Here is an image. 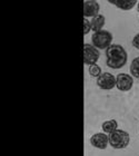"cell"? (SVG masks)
I'll list each match as a JSON object with an SVG mask.
<instances>
[{"label":"cell","instance_id":"1","mask_svg":"<svg viewBox=\"0 0 139 156\" xmlns=\"http://www.w3.org/2000/svg\"><path fill=\"white\" fill-rule=\"evenodd\" d=\"M106 64L111 69H120L127 64L128 54L121 45L113 44L106 49Z\"/></svg>","mask_w":139,"mask_h":156},{"label":"cell","instance_id":"2","mask_svg":"<svg viewBox=\"0 0 139 156\" xmlns=\"http://www.w3.org/2000/svg\"><path fill=\"white\" fill-rule=\"evenodd\" d=\"M109 145L115 150H123L130 143V135L126 130L117 129L109 134Z\"/></svg>","mask_w":139,"mask_h":156},{"label":"cell","instance_id":"3","mask_svg":"<svg viewBox=\"0 0 139 156\" xmlns=\"http://www.w3.org/2000/svg\"><path fill=\"white\" fill-rule=\"evenodd\" d=\"M113 34L108 30H100L94 33L91 36V45H94L97 49H107L111 46Z\"/></svg>","mask_w":139,"mask_h":156},{"label":"cell","instance_id":"4","mask_svg":"<svg viewBox=\"0 0 139 156\" xmlns=\"http://www.w3.org/2000/svg\"><path fill=\"white\" fill-rule=\"evenodd\" d=\"M100 58V51L94 45L91 44H85L84 45V62L86 65L91 66L97 64Z\"/></svg>","mask_w":139,"mask_h":156},{"label":"cell","instance_id":"5","mask_svg":"<svg viewBox=\"0 0 139 156\" xmlns=\"http://www.w3.org/2000/svg\"><path fill=\"white\" fill-rule=\"evenodd\" d=\"M116 76H113L110 73H103L97 78V86L100 89H104V90H111L113 88L116 87Z\"/></svg>","mask_w":139,"mask_h":156},{"label":"cell","instance_id":"6","mask_svg":"<svg viewBox=\"0 0 139 156\" xmlns=\"http://www.w3.org/2000/svg\"><path fill=\"white\" fill-rule=\"evenodd\" d=\"M117 83L116 88L120 91H129L134 86V78L131 75H128L126 73H120L116 76Z\"/></svg>","mask_w":139,"mask_h":156},{"label":"cell","instance_id":"7","mask_svg":"<svg viewBox=\"0 0 139 156\" xmlns=\"http://www.w3.org/2000/svg\"><path fill=\"white\" fill-rule=\"evenodd\" d=\"M84 17L88 18V17H97L99 15V3L96 0H84Z\"/></svg>","mask_w":139,"mask_h":156},{"label":"cell","instance_id":"8","mask_svg":"<svg viewBox=\"0 0 139 156\" xmlns=\"http://www.w3.org/2000/svg\"><path fill=\"white\" fill-rule=\"evenodd\" d=\"M90 144L98 150H106L109 144V137L106 133L94 134L90 137Z\"/></svg>","mask_w":139,"mask_h":156},{"label":"cell","instance_id":"9","mask_svg":"<svg viewBox=\"0 0 139 156\" xmlns=\"http://www.w3.org/2000/svg\"><path fill=\"white\" fill-rule=\"evenodd\" d=\"M109 3L115 5L121 10H131L138 2L136 0H109Z\"/></svg>","mask_w":139,"mask_h":156},{"label":"cell","instance_id":"10","mask_svg":"<svg viewBox=\"0 0 139 156\" xmlns=\"http://www.w3.org/2000/svg\"><path fill=\"white\" fill-rule=\"evenodd\" d=\"M91 30L94 33H97V31H100L103 30V27L105 26V23H106V18L103 15H98L97 17H95L91 19Z\"/></svg>","mask_w":139,"mask_h":156},{"label":"cell","instance_id":"11","mask_svg":"<svg viewBox=\"0 0 139 156\" xmlns=\"http://www.w3.org/2000/svg\"><path fill=\"white\" fill-rule=\"evenodd\" d=\"M103 130L106 134H111L113 132L118 129V123L116 119H109L103 123Z\"/></svg>","mask_w":139,"mask_h":156},{"label":"cell","instance_id":"12","mask_svg":"<svg viewBox=\"0 0 139 156\" xmlns=\"http://www.w3.org/2000/svg\"><path fill=\"white\" fill-rule=\"evenodd\" d=\"M130 74L133 77H136L139 79V56L134 59L131 64H130Z\"/></svg>","mask_w":139,"mask_h":156},{"label":"cell","instance_id":"13","mask_svg":"<svg viewBox=\"0 0 139 156\" xmlns=\"http://www.w3.org/2000/svg\"><path fill=\"white\" fill-rule=\"evenodd\" d=\"M88 72H89L90 76H92V77H97V78L99 77L101 74H103V73H101V67H100V66H98L97 64L89 66Z\"/></svg>","mask_w":139,"mask_h":156},{"label":"cell","instance_id":"14","mask_svg":"<svg viewBox=\"0 0 139 156\" xmlns=\"http://www.w3.org/2000/svg\"><path fill=\"white\" fill-rule=\"evenodd\" d=\"M84 35H87L89 31L91 30V23L87 18H84Z\"/></svg>","mask_w":139,"mask_h":156},{"label":"cell","instance_id":"15","mask_svg":"<svg viewBox=\"0 0 139 156\" xmlns=\"http://www.w3.org/2000/svg\"><path fill=\"white\" fill-rule=\"evenodd\" d=\"M133 46L136 49H138V50H139V33L137 34L136 36L134 37V39H133Z\"/></svg>","mask_w":139,"mask_h":156},{"label":"cell","instance_id":"16","mask_svg":"<svg viewBox=\"0 0 139 156\" xmlns=\"http://www.w3.org/2000/svg\"><path fill=\"white\" fill-rule=\"evenodd\" d=\"M137 11L139 12V1H138V3H137Z\"/></svg>","mask_w":139,"mask_h":156}]
</instances>
